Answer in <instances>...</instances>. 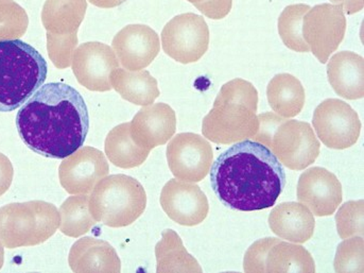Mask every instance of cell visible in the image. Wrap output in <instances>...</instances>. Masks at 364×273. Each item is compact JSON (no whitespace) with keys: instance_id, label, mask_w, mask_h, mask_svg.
I'll return each instance as SVG.
<instances>
[{"instance_id":"obj_9","label":"cell","mask_w":364,"mask_h":273,"mask_svg":"<svg viewBox=\"0 0 364 273\" xmlns=\"http://www.w3.org/2000/svg\"><path fill=\"white\" fill-rule=\"evenodd\" d=\"M346 32V18L340 4H322L310 8L303 18L301 33L312 55L322 64L339 48Z\"/></svg>"},{"instance_id":"obj_15","label":"cell","mask_w":364,"mask_h":273,"mask_svg":"<svg viewBox=\"0 0 364 273\" xmlns=\"http://www.w3.org/2000/svg\"><path fill=\"white\" fill-rule=\"evenodd\" d=\"M161 208L178 225L195 227L205 220L210 204L205 193L197 184L182 180H170L161 189Z\"/></svg>"},{"instance_id":"obj_16","label":"cell","mask_w":364,"mask_h":273,"mask_svg":"<svg viewBox=\"0 0 364 273\" xmlns=\"http://www.w3.org/2000/svg\"><path fill=\"white\" fill-rule=\"evenodd\" d=\"M297 199L318 217L335 214L342 202V185L323 167H312L301 173L297 183Z\"/></svg>"},{"instance_id":"obj_38","label":"cell","mask_w":364,"mask_h":273,"mask_svg":"<svg viewBox=\"0 0 364 273\" xmlns=\"http://www.w3.org/2000/svg\"><path fill=\"white\" fill-rule=\"evenodd\" d=\"M4 245L0 242V269H1L2 266H4Z\"/></svg>"},{"instance_id":"obj_36","label":"cell","mask_w":364,"mask_h":273,"mask_svg":"<svg viewBox=\"0 0 364 273\" xmlns=\"http://www.w3.org/2000/svg\"><path fill=\"white\" fill-rule=\"evenodd\" d=\"M331 1L333 2V4L342 6L344 13L348 15L360 12L364 6V0H331Z\"/></svg>"},{"instance_id":"obj_21","label":"cell","mask_w":364,"mask_h":273,"mask_svg":"<svg viewBox=\"0 0 364 273\" xmlns=\"http://www.w3.org/2000/svg\"><path fill=\"white\" fill-rule=\"evenodd\" d=\"M327 62V77L336 94L348 100L363 98V58L352 51H341Z\"/></svg>"},{"instance_id":"obj_27","label":"cell","mask_w":364,"mask_h":273,"mask_svg":"<svg viewBox=\"0 0 364 273\" xmlns=\"http://www.w3.org/2000/svg\"><path fill=\"white\" fill-rule=\"evenodd\" d=\"M60 231L64 235L79 238L85 235L96 225L90 210L88 196L73 195L68 197L59 210Z\"/></svg>"},{"instance_id":"obj_37","label":"cell","mask_w":364,"mask_h":273,"mask_svg":"<svg viewBox=\"0 0 364 273\" xmlns=\"http://www.w3.org/2000/svg\"><path fill=\"white\" fill-rule=\"evenodd\" d=\"M88 1L94 6H98V8L112 9L120 6L127 0H88Z\"/></svg>"},{"instance_id":"obj_28","label":"cell","mask_w":364,"mask_h":273,"mask_svg":"<svg viewBox=\"0 0 364 273\" xmlns=\"http://www.w3.org/2000/svg\"><path fill=\"white\" fill-rule=\"evenodd\" d=\"M307 4H291L286 6L279 15V33L286 47L295 53H309L310 49L306 44L301 33L303 18L309 11Z\"/></svg>"},{"instance_id":"obj_34","label":"cell","mask_w":364,"mask_h":273,"mask_svg":"<svg viewBox=\"0 0 364 273\" xmlns=\"http://www.w3.org/2000/svg\"><path fill=\"white\" fill-rule=\"evenodd\" d=\"M193 6L208 18L219 21L228 16L232 10V0H208Z\"/></svg>"},{"instance_id":"obj_4","label":"cell","mask_w":364,"mask_h":273,"mask_svg":"<svg viewBox=\"0 0 364 273\" xmlns=\"http://www.w3.org/2000/svg\"><path fill=\"white\" fill-rule=\"evenodd\" d=\"M46 60L23 41H0V112L8 113L27 102L43 87Z\"/></svg>"},{"instance_id":"obj_22","label":"cell","mask_w":364,"mask_h":273,"mask_svg":"<svg viewBox=\"0 0 364 273\" xmlns=\"http://www.w3.org/2000/svg\"><path fill=\"white\" fill-rule=\"evenodd\" d=\"M111 85L122 99L143 107L154 103L161 95L156 79L148 70L117 68L111 74Z\"/></svg>"},{"instance_id":"obj_18","label":"cell","mask_w":364,"mask_h":273,"mask_svg":"<svg viewBox=\"0 0 364 273\" xmlns=\"http://www.w3.org/2000/svg\"><path fill=\"white\" fill-rule=\"evenodd\" d=\"M130 130L139 147L152 150L165 145L176 134V112L167 103L146 105L130 122Z\"/></svg>"},{"instance_id":"obj_39","label":"cell","mask_w":364,"mask_h":273,"mask_svg":"<svg viewBox=\"0 0 364 273\" xmlns=\"http://www.w3.org/2000/svg\"><path fill=\"white\" fill-rule=\"evenodd\" d=\"M187 1L191 2V4H201V2L208 1V0H187Z\"/></svg>"},{"instance_id":"obj_26","label":"cell","mask_w":364,"mask_h":273,"mask_svg":"<svg viewBox=\"0 0 364 273\" xmlns=\"http://www.w3.org/2000/svg\"><path fill=\"white\" fill-rule=\"evenodd\" d=\"M266 272H316L309 251L301 245L279 240L271 247L266 257Z\"/></svg>"},{"instance_id":"obj_35","label":"cell","mask_w":364,"mask_h":273,"mask_svg":"<svg viewBox=\"0 0 364 273\" xmlns=\"http://www.w3.org/2000/svg\"><path fill=\"white\" fill-rule=\"evenodd\" d=\"M14 177V168L8 156L0 152V197L10 188Z\"/></svg>"},{"instance_id":"obj_31","label":"cell","mask_w":364,"mask_h":273,"mask_svg":"<svg viewBox=\"0 0 364 273\" xmlns=\"http://www.w3.org/2000/svg\"><path fill=\"white\" fill-rule=\"evenodd\" d=\"M363 237L346 238L344 242L338 246L336 252L335 272H363Z\"/></svg>"},{"instance_id":"obj_30","label":"cell","mask_w":364,"mask_h":273,"mask_svg":"<svg viewBox=\"0 0 364 273\" xmlns=\"http://www.w3.org/2000/svg\"><path fill=\"white\" fill-rule=\"evenodd\" d=\"M363 200L346 202L336 214L337 231L342 240L360 236L363 237Z\"/></svg>"},{"instance_id":"obj_24","label":"cell","mask_w":364,"mask_h":273,"mask_svg":"<svg viewBox=\"0 0 364 273\" xmlns=\"http://www.w3.org/2000/svg\"><path fill=\"white\" fill-rule=\"evenodd\" d=\"M155 257L156 272H202L201 266L188 253L180 236L173 230L167 229L161 233V240L155 246Z\"/></svg>"},{"instance_id":"obj_8","label":"cell","mask_w":364,"mask_h":273,"mask_svg":"<svg viewBox=\"0 0 364 273\" xmlns=\"http://www.w3.org/2000/svg\"><path fill=\"white\" fill-rule=\"evenodd\" d=\"M161 45L166 55L174 61L196 63L210 46V29L205 19L195 13L173 17L161 31Z\"/></svg>"},{"instance_id":"obj_19","label":"cell","mask_w":364,"mask_h":273,"mask_svg":"<svg viewBox=\"0 0 364 273\" xmlns=\"http://www.w3.org/2000/svg\"><path fill=\"white\" fill-rule=\"evenodd\" d=\"M75 273H119L122 262L115 249L102 240L83 237L73 245L68 257Z\"/></svg>"},{"instance_id":"obj_6","label":"cell","mask_w":364,"mask_h":273,"mask_svg":"<svg viewBox=\"0 0 364 273\" xmlns=\"http://www.w3.org/2000/svg\"><path fill=\"white\" fill-rule=\"evenodd\" d=\"M88 202L90 214L97 223L109 228H124L145 212L146 193L143 185L130 176H107L92 189Z\"/></svg>"},{"instance_id":"obj_2","label":"cell","mask_w":364,"mask_h":273,"mask_svg":"<svg viewBox=\"0 0 364 273\" xmlns=\"http://www.w3.org/2000/svg\"><path fill=\"white\" fill-rule=\"evenodd\" d=\"M210 168L213 191L232 210L255 212L272 208L285 188L283 164L258 141L235 143Z\"/></svg>"},{"instance_id":"obj_33","label":"cell","mask_w":364,"mask_h":273,"mask_svg":"<svg viewBox=\"0 0 364 273\" xmlns=\"http://www.w3.org/2000/svg\"><path fill=\"white\" fill-rule=\"evenodd\" d=\"M284 119L285 118L281 117L277 114L271 113V112L258 115L259 127H258L257 133L254 135V141H258L268 148L270 147L273 133Z\"/></svg>"},{"instance_id":"obj_10","label":"cell","mask_w":364,"mask_h":273,"mask_svg":"<svg viewBox=\"0 0 364 273\" xmlns=\"http://www.w3.org/2000/svg\"><path fill=\"white\" fill-rule=\"evenodd\" d=\"M312 124L326 147L343 150L358 141L361 122L358 113L340 99H326L314 109Z\"/></svg>"},{"instance_id":"obj_25","label":"cell","mask_w":364,"mask_h":273,"mask_svg":"<svg viewBox=\"0 0 364 273\" xmlns=\"http://www.w3.org/2000/svg\"><path fill=\"white\" fill-rule=\"evenodd\" d=\"M105 156L122 169L135 168L146 162L151 150L139 147L131 136L130 122L112 129L105 141Z\"/></svg>"},{"instance_id":"obj_12","label":"cell","mask_w":364,"mask_h":273,"mask_svg":"<svg viewBox=\"0 0 364 273\" xmlns=\"http://www.w3.org/2000/svg\"><path fill=\"white\" fill-rule=\"evenodd\" d=\"M168 166L182 181L198 183L205 179L214 162V151L205 137L196 133H180L167 146Z\"/></svg>"},{"instance_id":"obj_3","label":"cell","mask_w":364,"mask_h":273,"mask_svg":"<svg viewBox=\"0 0 364 273\" xmlns=\"http://www.w3.org/2000/svg\"><path fill=\"white\" fill-rule=\"evenodd\" d=\"M257 109L255 87L243 79H234L220 90L214 107L202 122V133L219 145L253 139L259 127Z\"/></svg>"},{"instance_id":"obj_20","label":"cell","mask_w":364,"mask_h":273,"mask_svg":"<svg viewBox=\"0 0 364 273\" xmlns=\"http://www.w3.org/2000/svg\"><path fill=\"white\" fill-rule=\"evenodd\" d=\"M269 225L275 235L295 244L307 242L314 236L316 220L309 208L299 202H284L269 216Z\"/></svg>"},{"instance_id":"obj_32","label":"cell","mask_w":364,"mask_h":273,"mask_svg":"<svg viewBox=\"0 0 364 273\" xmlns=\"http://www.w3.org/2000/svg\"><path fill=\"white\" fill-rule=\"evenodd\" d=\"M279 238L267 237L254 242L243 259V269L247 273H266V257L273 245L279 242Z\"/></svg>"},{"instance_id":"obj_29","label":"cell","mask_w":364,"mask_h":273,"mask_svg":"<svg viewBox=\"0 0 364 273\" xmlns=\"http://www.w3.org/2000/svg\"><path fill=\"white\" fill-rule=\"evenodd\" d=\"M27 13L13 0H0V41L16 40L27 31Z\"/></svg>"},{"instance_id":"obj_13","label":"cell","mask_w":364,"mask_h":273,"mask_svg":"<svg viewBox=\"0 0 364 273\" xmlns=\"http://www.w3.org/2000/svg\"><path fill=\"white\" fill-rule=\"evenodd\" d=\"M72 68L77 82L92 92H109L111 74L119 68L115 51L100 42L83 43L75 48Z\"/></svg>"},{"instance_id":"obj_7","label":"cell","mask_w":364,"mask_h":273,"mask_svg":"<svg viewBox=\"0 0 364 273\" xmlns=\"http://www.w3.org/2000/svg\"><path fill=\"white\" fill-rule=\"evenodd\" d=\"M86 10V0H46L42 23L47 31V50L51 60L63 63L72 59Z\"/></svg>"},{"instance_id":"obj_1","label":"cell","mask_w":364,"mask_h":273,"mask_svg":"<svg viewBox=\"0 0 364 273\" xmlns=\"http://www.w3.org/2000/svg\"><path fill=\"white\" fill-rule=\"evenodd\" d=\"M16 128L26 146L36 154L63 160L84 145L90 115L83 97L62 82L43 85L21 105Z\"/></svg>"},{"instance_id":"obj_5","label":"cell","mask_w":364,"mask_h":273,"mask_svg":"<svg viewBox=\"0 0 364 273\" xmlns=\"http://www.w3.org/2000/svg\"><path fill=\"white\" fill-rule=\"evenodd\" d=\"M59 210L42 200L11 203L0 208V242L8 249L44 244L60 227Z\"/></svg>"},{"instance_id":"obj_11","label":"cell","mask_w":364,"mask_h":273,"mask_svg":"<svg viewBox=\"0 0 364 273\" xmlns=\"http://www.w3.org/2000/svg\"><path fill=\"white\" fill-rule=\"evenodd\" d=\"M320 148V141L308 122L285 118L273 133L269 149L284 166L304 171L316 162Z\"/></svg>"},{"instance_id":"obj_23","label":"cell","mask_w":364,"mask_h":273,"mask_svg":"<svg viewBox=\"0 0 364 273\" xmlns=\"http://www.w3.org/2000/svg\"><path fill=\"white\" fill-rule=\"evenodd\" d=\"M267 97L271 109L284 118H293L303 111L306 95L299 79L290 74L273 77L267 87Z\"/></svg>"},{"instance_id":"obj_14","label":"cell","mask_w":364,"mask_h":273,"mask_svg":"<svg viewBox=\"0 0 364 273\" xmlns=\"http://www.w3.org/2000/svg\"><path fill=\"white\" fill-rule=\"evenodd\" d=\"M109 173V163L105 154L92 147L80 148L64 159L59 167L60 183L70 195L92 193Z\"/></svg>"},{"instance_id":"obj_17","label":"cell","mask_w":364,"mask_h":273,"mask_svg":"<svg viewBox=\"0 0 364 273\" xmlns=\"http://www.w3.org/2000/svg\"><path fill=\"white\" fill-rule=\"evenodd\" d=\"M112 46L119 63L132 72L145 70L161 51L156 32L141 23L122 28L113 38Z\"/></svg>"}]
</instances>
